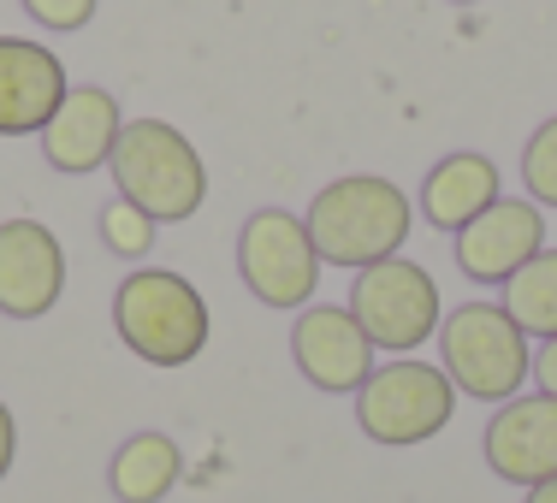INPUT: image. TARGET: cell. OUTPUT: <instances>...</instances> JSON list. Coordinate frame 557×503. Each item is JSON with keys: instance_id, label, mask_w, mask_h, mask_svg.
Listing matches in <instances>:
<instances>
[{"instance_id": "obj_1", "label": "cell", "mask_w": 557, "mask_h": 503, "mask_svg": "<svg viewBox=\"0 0 557 503\" xmlns=\"http://www.w3.org/2000/svg\"><path fill=\"white\" fill-rule=\"evenodd\" d=\"M314 237V255L321 267H374V261L397 255L409 243V225H416V202L397 190L392 178H374V172H350V178H333L302 214Z\"/></svg>"}, {"instance_id": "obj_2", "label": "cell", "mask_w": 557, "mask_h": 503, "mask_svg": "<svg viewBox=\"0 0 557 503\" xmlns=\"http://www.w3.org/2000/svg\"><path fill=\"white\" fill-rule=\"evenodd\" d=\"M113 184L131 208H143L154 225H178L208 202V166L196 142L166 118H125L113 142Z\"/></svg>"}, {"instance_id": "obj_3", "label": "cell", "mask_w": 557, "mask_h": 503, "mask_svg": "<svg viewBox=\"0 0 557 503\" xmlns=\"http://www.w3.org/2000/svg\"><path fill=\"white\" fill-rule=\"evenodd\" d=\"M113 326L149 367H184L208 343V302L190 279L166 267H137L113 290Z\"/></svg>"}, {"instance_id": "obj_4", "label": "cell", "mask_w": 557, "mask_h": 503, "mask_svg": "<svg viewBox=\"0 0 557 503\" xmlns=\"http://www.w3.org/2000/svg\"><path fill=\"white\" fill-rule=\"evenodd\" d=\"M440 355L457 391L481 397V403H510L522 379L534 374L528 332L510 320L504 302H462L457 314L440 320Z\"/></svg>"}, {"instance_id": "obj_5", "label": "cell", "mask_w": 557, "mask_h": 503, "mask_svg": "<svg viewBox=\"0 0 557 503\" xmlns=\"http://www.w3.org/2000/svg\"><path fill=\"white\" fill-rule=\"evenodd\" d=\"M350 314H356V326L374 338V350L409 355L440 332V285H433V273L421 267V261L386 255V261L356 273Z\"/></svg>"}, {"instance_id": "obj_6", "label": "cell", "mask_w": 557, "mask_h": 503, "mask_svg": "<svg viewBox=\"0 0 557 503\" xmlns=\"http://www.w3.org/2000/svg\"><path fill=\"white\" fill-rule=\"evenodd\" d=\"M457 415V386H450L445 367H428V362H392V367H374L368 386L356 391V420L374 444H421L433 432L450 427Z\"/></svg>"}, {"instance_id": "obj_7", "label": "cell", "mask_w": 557, "mask_h": 503, "mask_svg": "<svg viewBox=\"0 0 557 503\" xmlns=\"http://www.w3.org/2000/svg\"><path fill=\"white\" fill-rule=\"evenodd\" d=\"M237 273L268 309H309L321 285V255H314L309 225L285 208H261L237 231Z\"/></svg>"}, {"instance_id": "obj_8", "label": "cell", "mask_w": 557, "mask_h": 503, "mask_svg": "<svg viewBox=\"0 0 557 503\" xmlns=\"http://www.w3.org/2000/svg\"><path fill=\"white\" fill-rule=\"evenodd\" d=\"M290 355L314 391H362L374 374V338L356 326L350 309H333V302H314L297 314Z\"/></svg>"}, {"instance_id": "obj_9", "label": "cell", "mask_w": 557, "mask_h": 503, "mask_svg": "<svg viewBox=\"0 0 557 503\" xmlns=\"http://www.w3.org/2000/svg\"><path fill=\"white\" fill-rule=\"evenodd\" d=\"M540 249H546V214H540V202L498 196L481 219H469L457 231V267L474 285H510Z\"/></svg>"}, {"instance_id": "obj_10", "label": "cell", "mask_w": 557, "mask_h": 503, "mask_svg": "<svg viewBox=\"0 0 557 503\" xmlns=\"http://www.w3.org/2000/svg\"><path fill=\"white\" fill-rule=\"evenodd\" d=\"M65 290V249L42 219L0 225V314L7 320H42Z\"/></svg>"}, {"instance_id": "obj_11", "label": "cell", "mask_w": 557, "mask_h": 503, "mask_svg": "<svg viewBox=\"0 0 557 503\" xmlns=\"http://www.w3.org/2000/svg\"><path fill=\"white\" fill-rule=\"evenodd\" d=\"M486 468L510 486H540L557 474V397H510L486 420Z\"/></svg>"}, {"instance_id": "obj_12", "label": "cell", "mask_w": 557, "mask_h": 503, "mask_svg": "<svg viewBox=\"0 0 557 503\" xmlns=\"http://www.w3.org/2000/svg\"><path fill=\"white\" fill-rule=\"evenodd\" d=\"M65 65L30 36H0V137H42L65 101Z\"/></svg>"}, {"instance_id": "obj_13", "label": "cell", "mask_w": 557, "mask_h": 503, "mask_svg": "<svg viewBox=\"0 0 557 503\" xmlns=\"http://www.w3.org/2000/svg\"><path fill=\"white\" fill-rule=\"evenodd\" d=\"M119 130H125L119 101L96 84H77V89H65L60 113L42 125V161L54 172H65V178H84V172L113 161Z\"/></svg>"}, {"instance_id": "obj_14", "label": "cell", "mask_w": 557, "mask_h": 503, "mask_svg": "<svg viewBox=\"0 0 557 503\" xmlns=\"http://www.w3.org/2000/svg\"><path fill=\"white\" fill-rule=\"evenodd\" d=\"M504 196V172L493 154H445L440 166L421 178V219L440 225V231H462L469 219H481Z\"/></svg>"}, {"instance_id": "obj_15", "label": "cell", "mask_w": 557, "mask_h": 503, "mask_svg": "<svg viewBox=\"0 0 557 503\" xmlns=\"http://www.w3.org/2000/svg\"><path fill=\"white\" fill-rule=\"evenodd\" d=\"M184 474V450L166 439V432H137V439L119 444L108 480L119 503H161Z\"/></svg>"}, {"instance_id": "obj_16", "label": "cell", "mask_w": 557, "mask_h": 503, "mask_svg": "<svg viewBox=\"0 0 557 503\" xmlns=\"http://www.w3.org/2000/svg\"><path fill=\"white\" fill-rule=\"evenodd\" d=\"M504 309L528 338H557V249H540L510 285H504Z\"/></svg>"}, {"instance_id": "obj_17", "label": "cell", "mask_w": 557, "mask_h": 503, "mask_svg": "<svg viewBox=\"0 0 557 503\" xmlns=\"http://www.w3.org/2000/svg\"><path fill=\"white\" fill-rule=\"evenodd\" d=\"M522 190H528V202L557 208V113L528 137V149H522Z\"/></svg>"}, {"instance_id": "obj_18", "label": "cell", "mask_w": 557, "mask_h": 503, "mask_svg": "<svg viewBox=\"0 0 557 503\" xmlns=\"http://www.w3.org/2000/svg\"><path fill=\"white\" fill-rule=\"evenodd\" d=\"M101 237H108V249H113V255L143 261V255L154 249V219L143 214V208H131L125 196H113V202L101 208Z\"/></svg>"}, {"instance_id": "obj_19", "label": "cell", "mask_w": 557, "mask_h": 503, "mask_svg": "<svg viewBox=\"0 0 557 503\" xmlns=\"http://www.w3.org/2000/svg\"><path fill=\"white\" fill-rule=\"evenodd\" d=\"M24 12H30L42 30H84L89 18H96V0H18Z\"/></svg>"}, {"instance_id": "obj_20", "label": "cell", "mask_w": 557, "mask_h": 503, "mask_svg": "<svg viewBox=\"0 0 557 503\" xmlns=\"http://www.w3.org/2000/svg\"><path fill=\"white\" fill-rule=\"evenodd\" d=\"M534 379H540V391L557 397V338H546V350L534 355Z\"/></svg>"}, {"instance_id": "obj_21", "label": "cell", "mask_w": 557, "mask_h": 503, "mask_svg": "<svg viewBox=\"0 0 557 503\" xmlns=\"http://www.w3.org/2000/svg\"><path fill=\"white\" fill-rule=\"evenodd\" d=\"M12 450H18V427H12V408L0 403V480H7V468H12Z\"/></svg>"}, {"instance_id": "obj_22", "label": "cell", "mask_w": 557, "mask_h": 503, "mask_svg": "<svg viewBox=\"0 0 557 503\" xmlns=\"http://www.w3.org/2000/svg\"><path fill=\"white\" fill-rule=\"evenodd\" d=\"M528 503H557V474L540 480V486H528Z\"/></svg>"}, {"instance_id": "obj_23", "label": "cell", "mask_w": 557, "mask_h": 503, "mask_svg": "<svg viewBox=\"0 0 557 503\" xmlns=\"http://www.w3.org/2000/svg\"><path fill=\"white\" fill-rule=\"evenodd\" d=\"M450 7H481V0H450Z\"/></svg>"}]
</instances>
